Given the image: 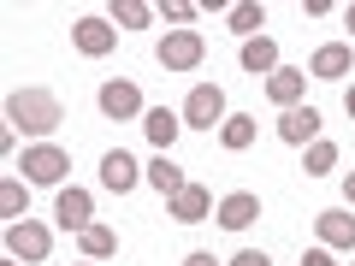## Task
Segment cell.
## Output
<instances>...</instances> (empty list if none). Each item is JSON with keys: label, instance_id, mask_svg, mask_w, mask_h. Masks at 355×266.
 <instances>
[{"label": "cell", "instance_id": "obj_1", "mask_svg": "<svg viewBox=\"0 0 355 266\" xmlns=\"http://www.w3.org/2000/svg\"><path fill=\"white\" fill-rule=\"evenodd\" d=\"M6 125L24 130V136H53L65 125V107L53 89H12L6 95Z\"/></svg>", "mask_w": 355, "mask_h": 266}, {"label": "cell", "instance_id": "obj_2", "mask_svg": "<svg viewBox=\"0 0 355 266\" xmlns=\"http://www.w3.org/2000/svg\"><path fill=\"white\" fill-rule=\"evenodd\" d=\"M18 172H24L30 184H65V172H71V154H65L60 142H30L24 160H18Z\"/></svg>", "mask_w": 355, "mask_h": 266}, {"label": "cell", "instance_id": "obj_3", "mask_svg": "<svg viewBox=\"0 0 355 266\" xmlns=\"http://www.w3.org/2000/svg\"><path fill=\"white\" fill-rule=\"evenodd\" d=\"M202 60H207L202 30H166V36H160V65H166V71H196Z\"/></svg>", "mask_w": 355, "mask_h": 266}, {"label": "cell", "instance_id": "obj_4", "mask_svg": "<svg viewBox=\"0 0 355 266\" xmlns=\"http://www.w3.org/2000/svg\"><path fill=\"white\" fill-rule=\"evenodd\" d=\"M225 95H219V83H196L190 89V101H184V130H214L225 125Z\"/></svg>", "mask_w": 355, "mask_h": 266}, {"label": "cell", "instance_id": "obj_5", "mask_svg": "<svg viewBox=\"0 0 355 266\" xmlns=\"http://www.w3.org/2000/svg\"><path fill=\"white\" fill-rule=\"evenodd\" d=\"M95 101H101V113L119 118V125H125V118H142V89L130 83V77H107Z\"/></svg>", "mask_w": 355, "mask_h": 266}, {"label": "cell", "instance_id": "obj_6", "mask_svg": "<svg viewBox=\"0 0 355 266\" xmlns=\"http://www.w3.org/2000/svg\"><path fill=\"white\" fill-rule=\"evenodd\" d=\"M48 249H53L48 225H36V219L6 225V254H12V260H48Z\"/></svg>", "mask_w": 355, "mask_h": 266}, {"label": "cell", "instance_id": "obj_7", "mask_svg": "<svg viewBox=\"0 0 355 266\" xmlns=\"http://www.w3.org/2000/svg\"><path fill=\"white\" fill-rule=\"evenodd\" d=\"M71 42H77V53H89V60H107V53L119 48V30H113V18H77Z\"/></svg>", "mask_w": 355, "mask_h": 266}, {"label": "cell", "instance_id": "obj_8", "mask_svg": "<svg viewBox=\"0 0 355 266\" xmlns=\"http://www.w3.org/2000/svg\"><path fill=\"white\" fill-rule=\"evenodd\" d=\"M166 213H172L178 225H202V219L214 213V190H207V184H184L178 195H166Z\"/></svg>", "mask_w": 355, "mask_h": 266}, {"label": "cell", "instance_id": "obj_9", "mask_svg": "<svg viewBox=\"0 0 355 266\" xmlns=\"http://www.w3.org/2000/svg\"><path fill=\"white\" fill-rule=\"evenodd\" d=\"M53 219H60L65 231L95 225V195H89V190H77V184H65V190H60V202H53Z\"/></svg>", "mask_w": 355, "mask_h": 266}, {"label": "cell", "instance_id": "obj_10", "mask_svg": "<svg viewBox=\"0 0 355 266\" xmlns=\"http://www.w3.org/2000/svg\"><path fill=\"white\" fill-rule=\"evenodd\" d=\"M302 95H308V71H296V65H279V71L266 77V101L272 107H302Z\"/></svg>", "mask_w": 355, "mask_h": 266}, {"label": "cell", "instance_id": "obj_11", "mask_svg": "<svg viewBox=\"0 0 355 266\" xmlns=\"http://www.w3.org/2000/svg\"><path fill=\"white\" fill-rule=\"evenodd\" d=\"M308 71L326 77V83H338V77H349V71H355V48H349V42H326V48H314Z\"/></svg>", "mask_w": 355, "mask_h": 266}, {"label": "cell", "instance_id": "obj_12", "mask_svg": "<svg viewBox=\"0 0 355 266\" xmlns=\"http://www.w3.org/2000/svg\"><path fill=\"white\" fill-rule=\"evenodd\" d=\"M314 231L326 249H355V213L349 207H326V213H314Z\"/></svg>", "mask_w": 355, "mask_h": 266}, {"label": "cell", "instance_id": "obj_13", "mask_svg": "<svg viewBox=\"0 0 355 266\" xmlns=\"http://www.w3.org/2000/svg\"><path fill=\"white\" fill-rule=\"evenodd\" d=\"M137 177H148V172H142V166L130 160L125 148H113V154H101V184H107V190H113V195H125V190H137Z\"/></svg>", "mask_w": 355, "mask_h": 266}, {"label": "cell", "instance_id": "obj_14", "mask_svg": "<svg viewBox=\"0 0 355 266\" xmlns=\"http://www.w3.org/2000/svg\"><path fill=\"white\" fill-rule=\"evenodd\" d=\"M178 130H184V113H172V107H148V113H142V136H148L160 154H172Z\"/></svg>", "mask_w": 355, "mask_h": 266}, {"label": "cell", "instance_id": "obj_15", "mask_svg": "<svg viewBox=\"0 0 355 266\" xmlns=\"http://www.w3.org/2000/svg\"><path fill=\"white\" fill-rule=\"evenodd\" d=\"M254 219H261V195L254 190H231L225 202H219V225L225 231H249Z\"/></svg>", "mask_w": 355, "mask_h": 266}, {"label": "cell", "instance_id": "obj_16", "mask_svg": "<svg viewBox=\"0 0 355 266\" xmlns=\"http://www.w3.org/2000/svg\"><path fill=\"white\" fill-rule=\"evenodd\" d=\"M279 136L296 142V148L320 142V113H314V107H291V113H279Z\"/></svg>", "mask_w": 355, "mask_h": 266}, {"label": "cell", "instance_id": "obj_17", "mask_svg": "<svg viewBox=\"0 0 355 266\" xmlns=\"http://www.w3.org/2000/svg\"><path fill=\"white\" fill-rule=\"evenodd\" d=\"M225 30H237L243 42H254L266 30V12H261V0H237V6H225Z\"/></svg>", "mask_w": 355, "mask_h": 266}, {"label": "cell", "instance_id": "obj_18", "mask_svg": "<svg viewBox=\"0 0 355 266\" xmlns=\"http://www.w3.org/2000/svg\"><path fill=\"white\" fill-rule=\"evenodd\" d=\"M243 71H254V77H272V71H279V42H272V36H254V42H243Z\"/></svg>", "mask_w": 355, "mask_h": 266}, {"label": "cell", "instance_id": "obj_19", "mask_svg": "<svg viewBox=\"0 0 355 266\" xmlns=\"http://www.w3.org/2000/svg\"><path fill=\"white\" fill-rule=\"evenodd\" d=\"M148 184H154L160 195H178L184 184H190V177H184V166H178L172 154H154V160H148Z\"/></svg>", "mask_w": 355, "mask_h": 266}, {"label": "cell", "instance_id": "obj_20", "mask_svg": "<svg viewBox=\"0 0 355 266\" xmlns=\"http://www.w3.org/2000/svg\"><path fill=\"white\" fill-rule=\"evenodd\" d=\"M77 249H83L89 260H113V254H119V237H113L107 225H83V231H77Z\"/></svg>", "mask_w": 355, "mask_h": 266}, {"label": "cell", "instance_id": "obj_21", "mask_svg": "<svg viewBox=\"0 0 355 266\" xmlns=\"http://www.w3.org/2000/svg\"><path fill=\"white\" fill-rule=\"evenodd\" d=\"M219 142H225L231 154H243V148L254 142V118H249V113H231L225 125H219Z\"/></svg>", "mask_w": 355, "mask_h": 266}, {"label": "cell", "instance_id": "obj_22", "mask_svg": "<svg viewBox=\"0 0 355 266\" xmlns=\"http://www.w3.org/2000/svg\"><path fill=\"white\" fill-rule=\"evenodd\" d=\"M154 24V6H142V0H119L113 6V30H148Z\"/></svg>", "mask_w": 355, "mask_h": 266}, {"label": "cell", "instance_id": "obj_23", "mask_svg": "<svg viewBox=\"0 0 355 266\" xmlns=\"http://www.w3.org/2000/svg\"><path fill=\"white\" fill-rule=\"evenodd\" d=\"M24 207H30L24 184H18V177H6V184H0V213H6V225H18V219H30Z\"/></svg>", "mask_w": 355, "mask_h": 266}, {"label": "cell", "instance_id": "obj_24", "mask_svg": "<svg viewBox=\"0 0 355 266\" xmlns=\"http://www.w3.org/2000/svg\"><path fill=\"white\" fill-rule=\"evenodd\" d=\"M331 166H338V142H326V136H320V142H308V160H302V172H308V177H326Z\"/></svg>", "mask_w": 355, "mask_h": 266}, {"label": "cell", "instance_id": "obj_25", "mask_svg": "<svg viewBox=\"0 0 355 266\" xmlns=\"http://www.w3.org/2000/svg\"><path fill=\"white\" fill-rule=\"evenodd\" d=\"M225 266H272V260H266V249H243V254H231Z\"/></svg>", "mask_w": 355, "mask_h": 266}, {"label": "cell", "instance_id": "obj_26", "mask_svg": "<svg viewBox=\"0 0 355 266\" xmlns=\"http://www.w3.org/2000/svg\"><path fill=\"white\" fill-rule=\"evenodd\" d=\"M302 266H338V260H331V249L320 242V249H302Z\"/></svg>", "mask_w": 355, "mask_h": 266}, {"label": "cell", "instance_id": "obj_27", "mask_svg": "<svg viewBox=\"0 0 355 266\" xmlns=\"http://www.w3.org/2000/svg\"><path fill=\"white\" fill-rule=\"evenodd\" d=\"M166 18H172V24H190L196 6H190V0H172V6H166Z\"/></svg>", "mask_w": 355, "mask_h": 266}, {"label": "cell", "instance_id": "obj_28", "mask_svg": "<svg viewBox=\"0 0 355 266\" xmlns=\"http://www.w3.org/2000/svg\"><path fill=\"white\" fill-rule=\"evenodd\" d=\"M184 266H225V260H214L207 249H196V254H184Z\"/></svg>", "mask_w": 355, "mask_h": 266}, {"label": "cell", "instance_id": "obj_29", "mask_svg": "<svg viewBox=\"0 0 355 266\" xmlns=\"http://www.w3.org/2000/svg\"><path fill=\"white\" fill-rule=\"evenodd\" d=\"M343 202L355 207V172H343Z\"/></svg>", "mask_w": 355, "mask_h": 266}, {"label": "cell", "instance_id": "obj_30", "mask_svg": "<svg viewBox=\"0 0 355 266\" xmlns=\"http://www.w3.org/2000/svg\"><path fill=\"white\" fill-rule=\"evenodd\" d=\"M343 113H349V118H355V83H349V89H343Z\"/></svg>", "mask_w": 355, "mask_h": 266}, {"label": "cell", "instance_id": "obj_31", "mask_svg": "<svg viewBox=\"0 0 355 266\" xmlns=\"http://www.w3.org/2000/svg\"><path fill=\"white\" fill-rule=\"evenodd\" d=\"M343 24H349V30H355V6H349V12H343Z\"/></svg>", "mask_w": 355, "mask_h": 266}, {"label": "cell", "instance_id": "obj_32", "mask_svg": "<svg viewBox=\"0 0 355 266\" xmlns=\"http://www.w3.org/2000/svg\"><path fill=\"white\" fill-rule=\"evenodd\" d=\"M6 266H18V260H12V254H6Z\"/></svg>", "mask_w": 355, "mask_h": 266}]
</instances>
